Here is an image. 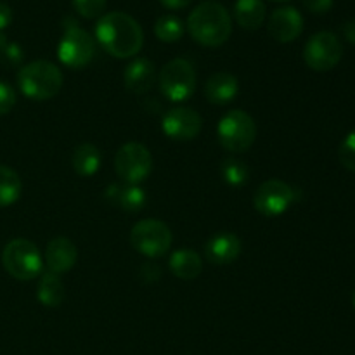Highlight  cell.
<instances>
[{"label":"cell","mask_w":355,"mask_h":355,"mask_svg":"<svg viewBox=\"0 0 355 355\" xmlns=\"http://www.w3.org/2000/svg\"><path fill=\"white\" fill-rule=\"evenodd\" d=\"M96 38L101 47L116 59H130L141 52L144 45V31L141 24L127 12L103 14L96 23Z\"/></svg>","instance_id":"6da1fadb"},{"label":"cell","mask_w":355,"mask_h":355,"mask_svg":"<svg viewBox=\"0 0 355 355\" xmlns=\"http://www.w3.org/2000/svg\"><path fill=\"white\" fill-rule=\"evenodd\" d=\"M187 30L196 44L203 47H220L231 38L232 19L229 10L215 0L201 2L187 19Z\"/></svg>","instance_id":"7a4b0ae2"},{"label":"cell","mask_w":355,"mask_h":355,"mask_svg":"<svg viewBox=\"0 0 355 355\" xmlns=\"http://www.w3.org/2000/svg\"><path fill=\"white\" fill-rule=\"evenodd\" d=\"M19 90L31 101H49L62 89V71L51 61L28 62L17 71Z\"/></svg>","instance_id":"3957f363"},{"label":"cell","mask_w":355,"mask_h":355,"mask_svg":"<svg viewBox=\"0 0 355 355\" xmlns=\"http://www.w3.org/2000/svg\"><path fill=\"white\" fill-rule=\"evenodd\" d=\"M96 42L92 35L80 28L73 17L64 19V33L58 45V58L69 69H82L92 62Z\"/></svg>","instance_id":"277c9868"},{"label":"cell","mask_w":355,"mask_h":355,"mask_svg":"<svg viewBox=\"0 0 355 355\" xmlns=\"http://www.w3.org/2000/svg\"><path fill=\"white\" fill-rule=\"evenodd\" d=\"M217 139L222 148L232 155L248 151L257 139L255 120L246 111H227L217 125Z\"/></svg>","instance_id":"5b68a950"},{"label":"cell","mask_w":355,"mask_h":355,"mask_svg":"<svg viewBox=\"0 0 355 355\" xmlns=\"http://www.w3.org/2000/svg\"><path fill=\"white\" fill-rule=\"evenodd\" d=\"M3 269L17 281H31L42 276L44 259L40 250L30 239H12L2 252Z\"/></svg>","instance_id":"8992f818"},{"label":"cell","mask_w":355,"mask_h":355,"mask_svg":"<svg viewBox=\"0 0 355 355\" xmlns=\"http://www.w3.org/2000/svg\"><path fill=\"white\" fill-rule=\"evenodd\" d=\"M196 71L187 59H172L158 76L159 92L172 103H184L196 90Z\"/></svg>","instance_id":"52a82bcc"},{"label":"cell","mask_w":355,"mask_h":355,"mask_svg":"<svg viewBox=\"0 0 355 355\" xmlns=\"http://www.w3.org/2000/svg\"><path fill=\"white\" fill-rule=\"evenodd\" d=\"M172 231L158 218L139 220L130 231V245L148 259H159L172 246Z\"/></svg>","instance_id":"ba28073f"},{"label":"cell","mask_w":355,"mask_h":355,"mask_svg":"<svg viewBox=\"0 0 355 355\" xmlns=\"http://www.w3.org/2000/svg\"><path fill=\"white\" fill-rule=\"evenodd\" d=\"M114 170L118 179L127 186H139L153 170L151 151L141 142H127L114 156Z\"/></svg>","instance_id":"9c48e42d"},{"label":"cell","mask_w":355,"mask_h":355,"mask_svg":"<svg viewBox=\"0 0 355 355\" xmlns=\"http://www.w3.org/2000/svg\"><path fill=\"white\" fill-rule=\"evenodd\" d=\"M297 193L298 191L284 180L269 179L257 189L253 207L263 217H279L297 201Z\"/></svg>","instance_id":"30bf717a"},{"label":"cell","mask_w":355,"mask_h":355,"mask_svg":"<svg viewBox=\"0 0 355 355\" xmlns=\"http://www.w3.org/2000/svg\"><path fill=\"white\" fill-rule=\"evenodd\" d=\"M343 47L331 31L312 35L304 47V61L314 71H329L342 61Z\"/></svg>","instance_id":"8fae6325"},{"label":"cell","mask_w":355,"mask_h":355,"mask_svg":"<svg viewBox=\"0 0 355 355\" xmlns=\"http://www.w3.org/2000/svg\"><path fill=\"white\" fill-rule=\"evenodd\" d=\"M203 120L200 113L191 107H172L162 118V130L172 141L187 142L200 135Z\"/></svg>","instance_id":"7c38bea8"},{"label":"cell","mask_w":355,"mask_h":355,"mask_svg":"<svg viewBox=\"0 0 355 355\" xmlns=\"http://www.w3.org/2000/svg\"><path fill=\"white\" fill-rule=\"evenodd\" d=\"M267 30L276 42L290 44L297 40L304 31V17L295 7H279L270 14Z\"/></svg>","instance_id":"4fadbf2b"},{"label":"cell","mask_w":355,"mask_h":355,"mask_svg":"<svg viewBox=\"0 0 355 355\" xmlns=\"http://www.w3.org/2000/svg\"><path fill=\"white\" fill-rule=\"evenodd\" d=\"M239 255H241V239L234 232H217L205 245V257L214 266H229L236 262Z\"/></svg>","instance_id":"5bb4252c"},{"label":"cell","mask_w":355,"mask_h":355,"mask_svg":"<svg viewBox=\"0 0 355 355\" xmlns=\"http://www.w3.org/2000/svg\"><path fill=\"white\" fill-rule=\"evenodd\" d=\"M156 82L155 62L146 58H135L123 69V85L134 96H144Z\"/></svg>","instance_id":"9a60e30c"},{"label":"cell","mask_w":355,"mask_h":355,"mask_svg":"<svg viewBox=\"0 0 355 355\" xmlns=\"http://www.w3.org/2000/svg\"><path fill=\"white\" fill-rule=\"evenodd\" d=\"M76 260H78V250L71 239L59 236V238H54L47 243L44 262L51 272L61 276V274L68 272L75 267Z\"/></svg>","instance_id":"2e32d148"},{"label":"cell","mask_w":355,"mask_h":355,"mask_svg":"<svg viewBox=\"0 0 355 355\" xmlns=\"http://www.w3.org/2000/svg\"><path fill=\"white\" fill-rule=\"evenodd\" d=\"M239 92V82L231 73H215L205 83V97L215 106H225L232 103Z\"/></svg>","instance_id":"e0dca14e"},{"label":"cell","mask_w":355,"mask_h":355,"mask_svg":"<svg viewBox=\"0 0 355 355\" xmlns=\"http://www.w3.org/2000/svg\"><path fill=\"white\" fill-rule=\"evenodd\" d=\"M106 200L120 207L121 210L128 214H137L148 203V194L141 186H120V184H111L106 189Z\"/></svg>","instance_id":"ac0fdd59"},{"label":"cell","mask_w":355,"mask_h":355,"mask_svg":"<svg viewBox=\"0 0 355 355\" xmlns=\"http://www.w3.org/2000/svg\"><path fill=\"white\" fill-rule=\"evenodd\" d=\"M168 267L173 276L179 277V279L193 281L203 270V259L194 250L180 248L172 253L168 260Z\"/></svg>","instance_id":"d6986e66"},{"label":"cell","mask_w":355,"mask_h":355,"mask_svg":"<svg viewBox=\"0 0 355 355\" xmlns=\"http://www.w3.org/2000/svg\"><path fill=\"white\" fill-rule=\"evenodd\" d=\"M37 298L44 307H49V309L59 307L66 298V290H64V284H62L61 276H59V274L51 272V270L42 274L40 281H38Z\"/></svg>","instance_id":"ffe728a7"},{"label":"cell","mask_w":355,"mask_h":355,"mask_svg":"<svg viewBox=\"0 0 355 355\" xmlns=\"http://www.w3.org/2000/svg\"><path fill=\"white\" fill-rule=\"evenodd\" d=\"M71 165L80 177H92L99 172L101 165H103V155H101L97 146L85 142V144H80L75 148L71 156Z\"/></svg>","instance_id":"44dd1931"},{"label":"cell","mask_w":355,"mask_h":355,"mask_svg":"<svg viewBox=\"0 0 355 355\" xmlns=\"http://www.w3.org/2000/svg\"><path fill=\"white\" fill-rule=\"evenodd\" d=\"M234 19L243 30H259L266 21V3L262 0H238L234 6Z\"/></svg>","instance_id":"7402d4cb"},{"label":"cell","mask_w":355,"mask_h":355,"mask_svg":"<svg viewBox=\"0 0 355 355\" xmlns=\"http://www.w3.org/2000/svg\"><path fill=\"white\" fill-rule=\"evenodd\" d=\"M23 184L12 168L0 165V208L10 207L21 198Z\"/></svg>","instance_id":"603a6c76"},{"label":"cell","mask_w":355,"mask_h":355,"mask_svg":"<svg viewBox=\"0 0 355 355\" xmlns=\"http://www.w3.org/2000/svg\"><path fill=\"white\" fill-rule=\"evenodd\" d=\"M222 179L231 187H243L250 180V168L245 162L238 158H227L220 166Z\"/></svg>","instance_id":"cb8c5ba5"},{"label":"cell","mask_w":355,"mask_h":355,"mask_svg":"<svg viewBox=\"0 0 355 355\" xmlns=\"http://www.w3.org/2000/svg\"><path fill=\"white\" fill-rule=\"evenodd\" d=\"M155 35L165 44H173L184 37V24L175 16H162L155 23Z\"/></svg>","instance_id":"d4e9b609"},{"label":"cell","mask_w":355,"mask_h":355,"mask_svg":"<svg viewBox=\"0 0 355 355\" xmlns=\"http://www.w3.org/2000/svg\"><path fill=\"white\" fill-rule=\"evenodd\" d=\"M107 0H73L76 12L85 19H99L106 10Z\"/></svg>","instance_id":"484cf974"},{"label":"cell","mask_w":355,"mask_h":355,"mask_svg":"<svg viewBox=\"0 0 355 355\" xmlns=\"http://www.w3.org/2000/svg\"><path fill=\"white\" fill-rule=\"evenodd\" d=\"M338 159L343 165V168L355 172V130L350 132L338 149Z\"/></svg>","instance_id":"4316f807"},{"label":"cell","mask_w":355,"mask_h":355,"mask_svg":"<svg viewBox=\"0 0 355 355\" xmlns=\"http://www.w3.org/2000/svg\"><path fill=\"white\" fill-rule=\"evenodd\" d=\"M24 59L23 49L17 44H7L3 51H0V62L9 68H14V66H19Z\"/></svg>","instance_id":"83f0119b"},{"label":"cell","mask_w":355,"mask_h":355,"mask_svg":"<svg viewBox=\"0 0 355 355\" xmlns=\"http://www.w3.org/2000/svg\"><path fill=\"white\" fill-rule=\"evenodd\" d=\"M16 106V92L9 83L0 80V116L9 113Z\"/></svg>","instance_id":"f1b7e54d"},{"label":"cell","mask_w":355,"mask_h":355,"mask_svg":"<svg viewBox=\"0 0 355 355\" xmlns=\"http://www.w3.org/2000/svg\"><path fill=\"white\" fill-rule=\"evenodd\" d=\"M302 2L314 14H324L333 7V0H302Z\"/></svg>","instance_id":"f546056e"},{"label":"cell","mask_w":355,"mask_h":355,"mask_svg":"<svg viewBox=\"0 0 355 355\" xmlns=\"http://www.w3.org/2000/svg\"><path fill=\"white\" fill-rule=\"evenodd\" d=\"M139 276H141L146 283H155V281L159 279L158 266H155L153 262H146L144 266L141 267V272H139Z\"/></svg>","instance_id":"4dcf8cb0"},{"label":"cell","mask_w":355,"mask_h":355,"mask_svg":"<svg viewBox=\"0 0 355 355\" xmlns=\"http://www.w3.org/2000/svg\"><path fill=\"white\" fill-rule=\"evenodd\" d=\"M10 23H12V10L7 3L0 2V31L6 30Z\"/></svg>","instance_id":"1f68e13d"},{"label":"cell","mask_w":355,"mask_h":355,"mask_svg":"<svg viewBox=\"0 0 355 355\" xmlns=\"http://www.w3.org/2000/svg\"><path fill=\"white\" fill-rule=\"evenodd\" d=\"M191 2H193V0H159L162 6H165L166 9H172V10L184 9V7L189 6Z\"/></svg>","instance_id":"d6a6232c"},{"label":"cell","mask_w":355,"mask_h":355,"mask_svg":"<svg viewBox=\"0 0 355 355\" xmlns=\"http://www.w3.org/2000/svg\"><path fill=\"white\" fill-rule=\"evenodd\" d=\"M343 35H345L347 40L350 42V44L355 45V21H349V23L343 24Z\"/></svg>","instance_id":"836d02e7"},{"label":"cell","mask_w":355,"mask_h":355,"mask_svg":"<svg viewBox=\"0 0 355 355\" xmlns=\"http://www.w3.org/2000/svg\"><path fill=\"white\" fill-rule=\"evenodd\" d=\"M9 44V42H7V37H6V33H2V31H0V51H3V49H6V45Z\"/></svg>","instance_id":"e575fe53"},{"label":"cell","mask_w":355,"mask_h":355,"mask_svg":"<svg viewBox=\"0 0 355 355\" xmlns=\"http://www.w3.org/2000/svg\"><path fill=\"white\" fill-rule=\"evenodd\" d=\"M352 305H354V309H355V291H354V295H352Z\"/></svg>","instance_id":"d590c367"},{"label":"cell","mask_w":355,"mask_h":355,"mask_svg":"<svg viewBox=\"0 0 355 355\" xmlns=\"http://www.w3.org/2000/svg\"><path fill=\"white\" fill-rule=\"evenodd\" d=\"M272 2H284V0H272Z\"/></svg>","instance_id":"8d00e7d4"}]
</instances>
